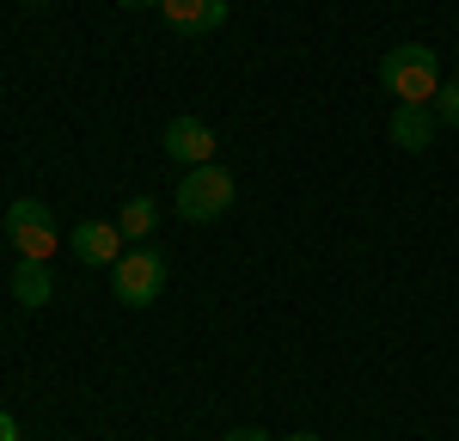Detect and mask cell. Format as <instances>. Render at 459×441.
I'll use <instances>...</instances> for the list:
<instances>
[{
	"label": "cell",
	"instance_id": "obj_1",
	"mask_svg": "<svg viewBox=\"0 0 459 441\" xmlns=\"http://www.w3.org/2000/svg\"><path fill=\"white\" fill-rule=\"evenodd\" d=\"M380 86H386L398 105H435V92H441V62H435V49H429V43H398V49H386Z\"/></svg>",
	"mask_w": 459,
	"mask_h": 441
},
{
	"label": "cell",
	"instance_id": "obj_2",
	"mask_svg": "<svg viewBox=\"0 0 459 441\" xmlns=\"http://www.w3.org/2000/svg\"><path fill=\"white\" fill-rule=\"evenodd\" d=\"M233 196H239V184H233V172L227 166H190L184 178H178V215L184 220H221L227 209H233Z\"/></svg>",
	"mask_w": 459,
	"mask_h": 441
},
{
	"label": "cell",
	"instance_id": "obj_3",
	"mask_svg": "<svg viewBox=\"0 0 459 441\" xmlns=\"http://www.w3.org/2000/svg\"><path fill=\"white\" fill-rule=\"evenodd\" d=\"M6 239H13V252H19V257L49 264L56 246H62V227H56V215H49L37 196H19V203L6 209Z\"/></svg>",
	"mask_w": 459,
	"mask_h": 441
},
{
	"label": "cell",
	"instance_id": "obj_4",
	"mask_svg": "<svg viewBox=\"0 0 459 441\" xmlns=\"http://www.w3.org/2000/svg\"><path fill=\"white\" fill-rule=\"evenodd\" d=\"M160 289H166V257H160V252H147V246H142V252H123L117 264H110V294H117L123 307L142 313V307L160 300Z\"/></svg>",
	"mask_w": 459,
	"mask_h": 441
},
{
	"label": "cell",
	"instance_id": "obj_5",
	"mask_svg": "<svg viewBox=\"0 0 459 441\" xmlns=\"http://www.w3.org/2000/svg\"><path fill=\"white\" fill-rule=\"evenodd\" d=\"M166 160H178V166H209L214 160V129L203 117H172V123H166Z\"/></svg>",
	"mask_w": 459,
	"mask_h": 441
},
{
	"label": "cell",
	"instance_id": "obj_6",
	"mask_svg": "<svg viewBox=\"0 0 459 441\" xmlns=\"http://www.w3.org/2000/svg\"><path fill=\"white\" fill-rule=\"evenodd\" d=\"M160 19L178 37H209L227 25V0H160Z\"/></svg>",
	"mask_w": 459,
	"mask_h": 441
},
{
	"label": "cell",
	"instance_id": "obj_7",
	"mask_svg": "<svg viewBox=\"0 0 459 441\" xmlns=\"http://www.w3.org/2000/svg\"><path fill=\"white\" fill-rule=\"evenodd\" d=\"M68 252L80 264H117L123 257V227L117 220H80V227H68Z\"/></svg>",
	"mask_w": 459,
	"mask_h": 441
},
{
	"label": "cell",
	"instance_id": "obj_8",
	"mask_svg": "<svg viewBox=\"0 0 459 441\" xmlns=\"http://www.w3.org/2000/svg\"><path fill=\"white\" fill-rule=\"evenodd\" d=\"M435 110L429 105H398L392 110V147H404V153H423L429 142H435Z\"/></svg>",
	"mask_w": 459,
	"mask_h": 441
},
{
	"label": "cell",
	"instance_id": "obj_9",
	"mask_svg": "<svg viewBox=\"0 0 459 441\" xmlns=\"http://www.w3.org/2000/svg\"><path fill=\"white\" fill-rule=\"evenodd\" d=\"M49 294H56V276H49V264H31V257H19V270H13V300H19V307H49Z\"/></svg>",
	"mask_w": 459,
	"mask_h": 441
},
{
	"label": "cell",
	"instance_id": "obj_10",
	"mask_svg": "<svg viewBox=\"0 0 459 441\" xmlns=\"http://www.w3.org/2000/svg\"><path fill=\"white\" fill-rule=\"evenodd\" d=\"M153 220H160V209H153V196H135V203H123V215H117V227H123V239H147V233H153Z\"/></svg>",
	"mask_w": 459,
	"mask_h": 441
},
{
	"label": "cell",
	"instance_id": "obj_11",
	"mask_svg": "<svg viewBox=\"0 0 459 441\" xmlns=\"http://www.w3.org/2000/svg\"><path fill=\"white\" fill-rule=\"evenodd\" d=\"M435 123H459V80H441V92H435Z\"/></svg>",
	"mask_w": 459,
	"mask_h": 441
},
{
	"label": "cell",
	"instance_id": "obj_12",
	"mask_svg": "<svg viewBox=\"0 0 459 441\" xmlns=\"http://www.w3.org/2000/svg\"><path fill=\"white\" fill-rule=\"evenodd\" d=\"M0 441H19V417L13 411H0Z\"/></svg>",
	"mask_w": 459,
	"mask_h": 441
},
{
	"label": "cell",
	"instance_id": "obj_13",
	"mask_svg": "<svg viewBox=\"0 0 459 441\" xmlns=\"http://www.w3.org/2000/svg\"><path fill=\"white\" fill-rule=\"evenodd\" d=\"M227 441H270L264 429H227Z\"/></svg>",
	"mask_w": 459,
	"mask_h": 441
},
{
	"label": "cell",
	"instance_id": "obj_14",
	"mask_svg": "<svg viewBox=\"0 0 459 441\" xmlns=\"http://www.w3.org/2000/svg\"><path fill=\"white\" fill-rule=\"evenodd\" d=\"M117 6H129V13H160V0H117Z\"/></svg>",
	"mask_w": 459,
	"mask_h": 441
},
{
	"label": "cell",
	"instance_id": "obj_15",
	"mask_svg": "<svg viewBox=\"0 0 459 441\" xmlns=\"http://www.w3.org/2000/svg\"><path fill=\"white\" fill-rule=\"evenodd\" d=\"M288 441H318V436H288Z\"/></svg>",
	"mask_w": 459,
	"mask_h": 441
},
{
	"label": "cell",
	"instance_id": "obj_16",
	"mask_svg": "<svg viewBox=\"0 0 459 441\" xmlns=\"http://www.w3.org/2000/svg\"><path fill=\"white\" fill-rule=\"evenodd\" d=\"M25 6H43V0H25Z\"/></svg>",
	"mask_w": 459,
	"mask_h": 441
}]
</instances>
